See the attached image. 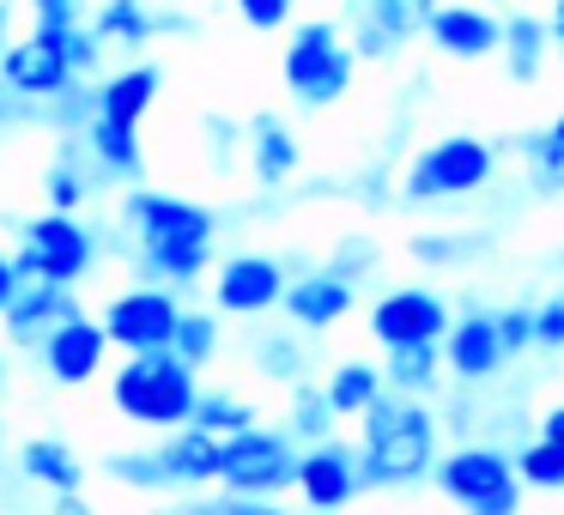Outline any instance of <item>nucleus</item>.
<instances>
[{
    "instance_id": "nucleus-1",
    "label": "nucleus",
    "mask_w": 564,
    "mask_h": 515,
    "mask_svg": "<svg viewBox=\"0 0 564 515\" xmlns=\"http://www.w3.org/2000/svg\"><path fill=\"white\" fill-rule=\"evenodd\" d=\"M104 255H128L134 280L164 292H195L219 267V212L171 188H128L116 231H104Z\"/></svg>"
},
{
    "instance_id": "nucleus-2",
    "label": "nucleus",
    "mask_w": 564,
    "mask_h": 515,
    "mask_svg": "<svg viewBox=\"0 0 564 515\" xmlns=\"http://www.w3.org/2000/svg\"><path fill=\"white\" fill-rule=\"evenodd\" d=\"M437 461H443V418L431 401L382 394V401L358 418V473H365V491L431 485Z\"/></svg>"
},
{
    "instance_id": "nucleus-3",
    "label": "nucleus",
    "mask_w": 564,
    "mask_h": 515,
    "mask_svg": "<svg viewBox=\"0 0 564 515\" xmlns=\"http://www.w3.org/2000/svg\"><path fill=\"white\" fill-rule=\"evenodd\" d=\"M104 388H110L116 418H128L134 430H152V437H171V430L195 425L200 370H188L176 352H147V358H122L104 376Z\"/></svg>"
},
{
    "instance_id": "nucleus-4",
    "label": "nucleus",
    "mask_w": 564,
    "mask_h": 515,
    "mask_svg": "<svg viewBox=\"0 0 564 515\" xmlns=\"http://www.w3.org/2000/svg\"><path fill=\"white\" fill-rule=\"evenodd\" d=\"M7 231H13V261L31 285H62V292H79V285L98 273L104 261V231L86 219V212H7Z\"/></svg>"
},
{
    "instance_id": "nucleus-5",
    "label": "nucleus",
    "mask_w": 564,
    "mask_h": 515,
    "mask_svg": "<svg viewBox=\"0 0 564 515\" xmlns=\"http://www.w3.org/2000/svg\"><path fill=\"white\" fill-rule=\"evenodd\" d=\"M280 79H285L297 110H328V103H340L358 79V55L346 43L340 19H304L280 55Z\"/></svg>"
},
{
    "instance_id": "nucleus-6",
    "label": "nucleus",
    "mask_w": 564,
    "mask_h": 515,
    "mask_svg": "<svg viewBox=\"0 0 564 515\" xmlns=\"http://www.w3.org/2000/svg\"><path fill=\"white\" fill-rule=\"evenodd\" d=\"M431 485L462 515H522V479H516V454L503 442H449Z\"/></svg>"
},
{
    "instance_id": "nucleus-7",
    "label": "nucleus",
    "mask_w": 564,
    "mask_h": 515,
    "mask_svg": "<svg viewBox=\"0 0 564 515\" xmlns=\"http://www.w3.org/2000/svg\"><path fill=\"white\" fill-rule=\"evenodd\" d=\"M498 176V146L479 134H443L413 164L401 171V200L406 207H443V200H467Z\"/></svg>"
},
{
    "instance_id": "nucleus-8",
    "label": "nucleus",
    "mask_w": 564,
    "mask_h": 515,
    "mask_svg": "<svg viewBox=\"0 0 564 515\" xmlns=\"http://www.w3.org/2000/svg\"><path fill=\"white\" fill-rule=\"evenodd\" d=\"M297 442L285 437V425H256L243 437L219 442V491L231 497H273L297 485Z\"/></svg>"
},
{
    "instance_id": "nucleus-9",
    "label": "nucleus",
    "mask_w": 564,
    "mask_h": 515,
    "mask_svg": "<svg viewBox=\"0 0 564 515\" xmlns=\"http://www.w3.org/2000/svg\"><path fill=\"white\" fill-rule=\"evenodd\" d=\"M183 309H188V304H183L176 292L134 280V285H122V292H116L110 304L98 309V321H104V333H110V346H116L122 358H147V352H171Z\"/></svg>"
},
{
    "instance_id": "nucleus-10",
    "label": "nucleus",
    "mask_w": 564,
    "mask_h": 515,
    "mask_svg": "<svg viewBox=\"0 0 564 515\" xmlns=\"http://www.w3.org/2000/svg\"><path fill=\"white\" fill-rule=\"evenodd\" d=\"M213 309L225 321H256V316H273L285 304V285H292V267L285 255H261V249H237L213 267Z\"/></svg>"
},
{
    "instance_id": "nucleus-11",
    "label": "nucleus",
    "mask_w": 564,
    "mask_h": 515,
    "mask_svg": "<svg viewBox=\"0 0 564 515\" xmlns=\"http://www.w3.org/2000/svg\"><path fill=\"white\" fill-rule=\"evenodd\" d=\"M370 340L382 346V352H406V346H443V333H449L455 309L443 292H431V285H394V292H382L377 304H370Z\"/></svg>"
},
{
    "instance_id": "nucleus-12",
    "label": "nucleus",
    "mask_w": 564,
    "mask_h": 515,
    "mask_svg": "<svg viewBox=\"0 0 564 515\" xmlns=\"http://www.w3.org/2000/svg\"><path fill=\"white\" fill-rule=\"evenodd\" d=\"M37 370H43V382H55V388H91L98 376H110L116 346H110V333H104V321L91 316V309H79L74 321H62V328L43 340Z\"/></svg>"
},
{
    "instance_id": "nucleus-13",
    "label": "nucleus",
    "mask_w": 564,
    "mask_h": 515,
    "mask_svg": "<svg viewBox=\"0 0 564 515\" xmlns=\"http://www.w3.org/2000/svg\"><path fill=\"white\" fill-rule=\"evenodd\" d=\"M292 497L304 503V515H340L365 497V473H358V442L328 437L316 449L297 454V485Z\"/></svg>"
},
{
    "instance_id": "nucleus-14",
    "label": "nucleus",
    "mask_w": 564,
    "mask_h": 515,
    "mask_svg": "<svg viewBox=\"0 0 564 515\" xmlns=\"http://www.w3.org/2000/svg\"><path fill=\"white\" fill-rule=\"evenodd\" d=\"M0 86L19 91L25 103H55L67 86H79L74 62H67V37H50V31H25L13 50L0 55Z\"/></svg>"
},
{
    "instance_id": "nucleus-15",
    "label": "nucleus",
    "mask_w": 564,
    "mask_h": 515,
    "mask_svg": "<svg viewBox=\"0 0 564 515\" xmlns=\"http://www.w3.org/2000/svg\"><path fill=\"white\" fill-rule=\"evenodd\" d=\"M503 364L510 358H503V340H498V309L467 304L449 321V333H443V370H449V382L455 388H486V382H498Z\"/></svg>"
},
{
    "instance_id": "nucleus-16",
    "label": "nucleus",
    "mask_w": 564,
    "mask_h": 515,
    "mask_svg": "<svg viewBox=\"0 0 564 515\" xmlns=\"http://www.w3.org/2000/svg\"><path fill=\"white\" fill-rule=\"evenodd\" d=\"M413 31H425L419 0H352V13H346V43L358 62H394L413 43Z\"/></svg>"
},
{
    "instance_id": "nucleus-17",
    "label": "nucleus",
    "mask_w": 564,
    "mask_h": 515,
    "mask_svg": "<svg viewBox=\"0 0 564 515\" xmlns=\"http://www.w3.org/2000/svg\"><path fill=\"white\" fill-rule=\"evenodd\" d=\"M352 309H358V285H346L340 273H328V267H304V273H292V285H285L280 316L292 321L297 333L322 340V333L340 328Z\"/></svg>"
},
{
    "instance_id": "nucleus-18",
    "label": "nucleus",
    "mask_w": 564,
    "mask_h": 515,
    "mask_svg": "<svg viewBox=\"0 0 564 515\" xmlns=\"http://www.w3.org/2000/svg\"><path fill=\"white\" fill-rule=\"evenodd\" d=\"M425 37L437 43L443 55H455V62H486L503 43V19L486 13V7H474V0H437L425 13Z\"/></svg>"
},
{
    "instance_id": "nucleus-19",
    "label": "nucleus",
    "mask_w": 564,
    "mask_h": 515,
    "mask_svg": "<svg viewBox=\"0 0 564 515\" xmlns=\"http://www.w3.org/2000/svg\"><path fill=\"white\" fill-rule=\"evenodd\" d=\"M13 473L25 479L43 503H50V497H79L91 467L79 461V449L67 437H25L13 449Z\"/></svg>"
},
{
    "instance_id": "nucleus-20",
    "label": "nucleus",
    "mask_w": 564,
    "mask_h": 515,
    "mask_svg": "<svg viewBox=\"0 0 564 515\" xmlns=\"http://www.w3.org/2000/svg\"><path fill=\"white\" fill-rule=\"evenodd\" d=\"M79 309H86V304H79V292H62V285H25V292H19V304L0 316V333H7V346H13V352L37 358L43 340H50L62 321H74Z\"/></svg>"
},
{
    "instance_id": "nucleus-21",
    "label": "nucleus",
    "mask_w": 564,
    "mask_h": 515,
    "mask_svg": "<svg viewBox=\"0 0 564 515\" xmlns=\"http://www.w3.org/2000/svg\"><path fill=\"white\" fill-rule=\"evenodd\" d=\"M243 152H249V176H256L261 188H285L297 176V164H304V146H297L292 122H285V116H273V110L249 116Z\"/></svg>"
},
{
    "instance_id": "nucleus-22",
    "label": "nucleus",
    "mask_w": 564,
    "mask_h": 515,
    "mask_svg": "<svg viewBox=\"0 0 564 515\" xmlns=\"http://www.w3.org/2000/svg\"><path fill=\"white\" fill-rule=\"evenodd\" d=\"M159 461L171 473V491L176 497H200V491H219V437L207 430H171L159 437Z\"/></svg>"
},
{
    "instance_id": "nucleus-23",
    "label": "nucleus",
    "mask_w": 564,
    "mask_h": 515,
    "mask_svg": "<svg viewBox=\"0 0 564 515\" xmlns=\"http://www.w3.org/2000/svg\"><path fill=\"white\" fill-rule=\"evenodd\" d=\"M104 176L98 164L86 158V146L74 140H55V158L43 164V212H86L91 200H98Z\"/></svg>"
},
{
    "instance_id": "nucleus-24",
    "label": "nucleus",
    "mask_w": 564,
    "mask_h": 515,
    "mask_svg": "<svg viewBox=\"0 0 564 515\" xmlns=\"http://www.w3.org/2000/svg\"><path fill=\"white\" fill-rule=\"evenodd\" d=\"M159 91H164L159 62H122L116 74L98 79V116L104 122H122V128H140L147 110L159 103Z\"/></svg>"
},
{
    "instance_id": "nucleus-25",
    "label": "nucleus",
    "mask_w": 564,
    "mask_h": 515,
    "mask_svg": "<svg viewBox=\"0 0 564 515\" xmlns=\"http://www.w3.org/2000/svg\"><path fill=\"white\" fill-rule=\"evenodd\" d=\"M249 364H256V376L280 382V388H297V382H310V370H316V352H310V333H297L292 321H280V328L249 333Z\"/></svg>"
},
{
    "instance_id": "nucleus-26",
    "label": "nucleus",
    "mask_w": 564,
    "mask_h": 515,
    "mask_svg": "<svg viewBox=\"0 0 564 515\" xmlns=\"http://www.w3.org/2000/svg\"><path fill=\"white\" fill-rule=\"evenodd\" d=\"M79 146H86V158L98 164L104 183H128V188H140V171H147V146H140V128H122V122H104V116H91L86 134H79Z\"/></svg>"
},
{
    "instance_id": "nucleus-27",
    "label": "nucleus",
    "mask_w": 564,
    "mask_h": 515,
    "mask_svg": "<svg viewBox=\"0 0 564 515\" xmlns=\"http://www.w3.org/2000/svg\"><path fill=\"white\" fill-rule=\"evenodd\" d=\"M86 25L98 31V43L110 55L140 62V50L159 37V7H152V0H98V13H91Z\"/></svg>"
},
{
    "instance_id": "nucleus-28",
    "label": "nucleus",
    "mask_w": 564,
    "mask_h": 515,
    "mask_svg": "<svg viewBox=\"0 0 564 515\" xmlns=\"http://www.w3.org/2000/svg\"><path fill=\"white\" fill-rule=\"evenodd\" d=\"M382 382L389 394L406 401H437L449 370H443V346H406V352H382Z\"/></svg>"
},
{
    "instance_id": "nucleus-29",
    "label": "nucleus",
    "mask_w": 564,
    "mask_h": 515,
    "mask_svg": "<svg viewBox=\"0 0 564 515\" xmlns=\"http://www.w3.org/2000/svg\"><path fill=\"white\" fill-rule=\"evenodd\" d=\"M322 394H328V406L340 418H365L370 406L389 394V382H382V364H370V358H340V364L322 376Z\"/></svg>"
},
{
    "instance_id": "nucleus-30",
    "label": "nucleus",
    "mask_w": 564,
    "mask_h": 515,
    "mask_svg": "<svg viewBox=\"0 0 564 515\" xmlns=\"http://www.w3.org/2000/svg\"><path fill=\"white\" fill-rule=\"evenodd\" d=\"M546 50H552L546 19H534V13H510V19H503L498 55H503V74H510L516 86H534L540 67H546Z\"/></svg>"
},
{
    "instance_id": "nucleus-31",
    "label": "nucleus",
    "mask_w": 564,
    "mask_h": 515,
    "mask_svg": "<svg viewBox=\"0 0 564 515\" xmlns=\"http://www.w3.org/2000/svg\"><path fill=\"white\" fill-rule=\"evenodd\" d=\"M280 425H285V437H292L297 449H316V442L340 437V413L328 406V394H322L316 376L292 388V401H285V418H280Z\"/></svg>"
},
{
    "instance_id": "nucleus-32",
    "label": "nucleus",
    "mask_w": 564,
    "mask_h": 515,
    "mask_svg": "<svg viewBox=\"0 0 564 515\" xmlns=\"http://www.w3.org/2000/svg\"><path fill=\"white\" fill-rule=\"evenodd\" d=\"M98 473L110 479V485H122V491L176 497V491H171V473H164V461H159V442H152V449H110V454L98 461Z\"/></svg>"
},
{
    "instance_id": "nucleus-33",
    "label": "nucleus",
    "mask_w": 564,
    "mask_h": 515,
    "mask_svg": "<svg viewBox=\"0 0 564 515\" xmlns=\"http://www.w3.org/2000/svg\"><path fill=\"white\" fill-rule=\"evenodd\" d=\"M256 425H261V413L243 401V394H231V388H200L195 430H207V437L231 442V437H243V430H256Z\"/></svg>"
},
{
    "instance_id": "nucleus-34",
    "label": "nucleus",
    "mask_w": 564,
    "mask_h": 515,
    "mask_svg": "<svg viewBox=\"0 0 564 515\" xmlns=\"http://www.w3.org/2000/svg\"><path fill=\"white\" fill-rule=\"evenodd\" d=\"M219 346H225V316H219V309H183L171 352L183 358L188 370H207L213 358H219Z\"/></svg>"
},
{
    "instance_id": "nucleus-35",
    "label": "nucleus",
    "mask_w": 564,
    "mask_h": 515,
    "mask_svg": "<svg viewBox=\"0 0 564 515\" xmlns=\"http://www.w3.org/2000/svg\"><path fill=\"white\" fill-rule=\"evenodd\" d=\"M516 479H522V491H564V442L528 437L516 449Z\"/></svg>"
},
{
    "instance_id": "nucleus-36",
    "label": "nucleus",
    "mask_w": 564,
    "mask_h": 515,
    "mask_svg": "<svg viewBox=\"0 0 564 515\" xmlns=\"http://www.w3.org/2000/svg\"><path fill=\"white\" fill-rule=\"evenodd\" d=\"M522 158H528V176H534L540 195H552V188L564 195V140L552 134V128H540V134L522 140Z\"/></svg>"
},
{
    "instance_id": "nucleus-37",
    "label": "nucleus",
    "mask_w": 564,
    "mask_h": 515,
    "mask_svg": "<svg viewBox=\"0 0 564 515\" xmlns=\"http://www.w3.org/2000/svg\"><path fill=\"white\" fill-rule=\"evenodd\" d=\"M491 237H413V261H425V267H443V261H467V255H486Z\"/></svg>"
},
{
    "instance_id": "nucleus-38",
    "label": "nucleus",
    "mask_w": 564,
    "mask_h": 515,
    "mask_svg": "<svg viewBox=\"0 0 564 515\" xmlns=\"http://www.w3.org/2000/svg\"><path fill=\"white\" fill-rule=\"evenodd\" d=\"M19 7H31V31H50V37L86 25V0H19Z\"/></svg>"
},
{
    "instance_id": "nucleus-39",
    "label": "nucleus",
    "mask_w": 564,
    "mask_h": 515,
    "mask_svg": "<svg viewBox=\"0 0 564 515\" xmlns=\"http://www.w3.org/2000/svg\"><path fill=\"white\" fill-rule=\"evenodd\" d=\"M322 267L340 273L346 285H358V280H370V267H377V243H370V237H340V249H334Z\"/></svg>"
},
{
    "instance_id": "nucleus-40",
    "label": "nucleus",
    "mask_w": 564,
    "mask_h": 515,
    "mask_svg": "<svg viewBox=\"0 0 564 515\" xmlns=\"http://www.w3.org/2000/svg\"><path fill=\"white\" fill-rule=\"evenodd\" d=\"M498 340H503V358H522L534 346V304H503L498 309Z\"/></svg>"
},
{
    "instance_id": "nucleus-41",
    "label": "nucleus",
    "mask_w": 564,
    "mask_h": 515,
    "mask_svg": "<svg viewBox=\"0 0 564 515\" xmlns=\"http://www.w3.org/2000/svg\"><path fill=\"white\" fill-rule=\"evenodd\" d=\"M104 55H110V50L98 43V31H91V25L67 31V62H74L79 79H91V86H98V79H104Z\"/></svg>"
},
{
    "instance_id": "nucleus-42",
    "label": "nucleus",
    "mask_w": 564,
    "mask_h": 515,
    "mask_svg": "<svg viewBox=\"0 0 564 515\" xmlns=\"http://www.w3.org/2000/svg\"><path fill=\"white\" fill-rule=\"evenodd\" d=\"M297 13V0H237V19L249 31H285Z\"/></svg>"
},
{
    "instance_id": "nucleus-43",
    "label": "nucleus",
    "mask_w": 564,
    "mask_h": 515,
    "mask_svg": "<svg viewBox=\"0 0 564 515\" xmlns=\"http://www.w3.org/2000/svg\"><path fill=\"white\" fill-rule=\"evenodd\" d=\"M534 346L540 352H564V292L534 304Z\"/></svg>"
},
{
    "instance_id": "nucleus-44",
    "label": "nucleus",
    "mask_w": 564,
    "mask_h": 515,
    "mask_svg": "<svg viewBox=\"0 0 564 515\" xmlns=\"http://www.w3.org/2000/svg\"><path fill=\"white\" fill-rule=\"evenodd\" d=\"M19 128H43V110H37V103H25L19 91L0 86V134H19Z\"/></svg>"
},
{
    "instance_id": "nucleus-45",
    "label": "nucleus",
    "mask_w": 564,
    "mask_h": 515,
    "mask_svg": "<svg viewBox=\"0 0 564 515\" xmlns=\"http://www.w3.org/2000/svg\"><path fill=\"white\" fill-rule=\"evenodd\" d=\"M231 146H243V128L225 122V116H207V152L225 164V158H231Z\"/></svg>"
},
{
    "instance_id": "nucleus-46",
    "label": "nucleus",
    "mask_w": 564,
    "mask_h": 515,
    "mask_svg": "<svg viewBox=\"0 0 564 515\" xmlns=\"http://www.w3.org/2000/svg\"><path fill=\"white\" fill-rule=\"evenodd\" d=\"M25 273H19V261H13V249H0V316L19 304V292H25Z\"/></svg>"
},
{
    "instance_id": "nucleus-47",
    "label": "nucleus",
    "mask_w": 564,
    "mask_h": 515,
    "mask_svg": "<svg viewBox=\"0 0 564 515\" xmlns=\"http://www.w3.org/2000/svg\"><path fill=\"white\" fill-rule=\"evenodd\" d=\"M534 437H546V442H564V401H552L546 413H540V425H534Z\"/></svg>"
},
{
    "instance_id": "nucleus-48",
    "label": "nucleus",
    "mask_w": 564,
    "mask_h": 515,
    "mask_svg": "<svg viewBox=\"0 0 564 515\" xmlns=\"http://www.w3.org/2000/svg\"><path fill=\"white\" fill-rule=\"evenodd\" d=\"M43 515H98V509H91L86 491H79V497H50V503H43Z\"/></svg>"
},
{
    "instance_id": "nucleus-49",
    "label": "nucleus",
    "mask_w": 564,
    "mask_h": 515,
    "mask_svg": "<svg viewBox=\"0 0 564 515\" xmlns=\"http://www.w3.org/2000/svg\"><path fill=\"white\" fill-rule=\"evenodd\" d=\"M13 19H19V0H0V55L19 43V31H13Z\"/></svg>"
},
{
    "instance_id": "nucleus-50",
    "label": "nucleus",
    "mask_w": 564,
    "mask_h": 515,
    "mask_svg": "<svg viewBox=\"0 0 564 515\" xmlns=\"http://www.w3.org/2000/svg\"><path fill=\"white\" fill-rule=\"evenodd\" d=\"M546 31H552V50H564V0H552V19H546Z\"/></svg>"
},
{
    "instance_id": "nucleus-51",
    "label": "nucleus",
    "mask_w": 564,
    "mask_h": 515,
    "mask_svg": "<svg viewBox=\"0 0 564 515\" xmlns=\"http://www.w3.org/2000/svg\"><path fill=\"white\" fill-rule=\"evenodd\" d=\"M7 388H13V358L0 352V401H7Z\"/></svg>"
},
{
    "instance_id": "nucleus-52",
    "label": "nucleus",
    "mask_w": 564,
    "mask_h": 515,
    "mask_svg": "<svg viewBox=\"0 0 564 515\" xmlns=\"http://www.w3.org/2000/svg\"><path fill=\"white\" fill-rule=\"evenodd\" d=\"M552 134H558V140H564V110H558V116H552Z\"/></svg>"
}]
</instances>
